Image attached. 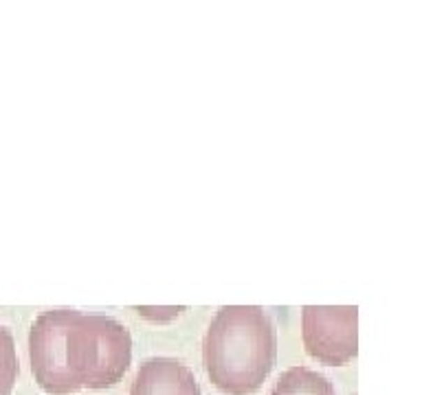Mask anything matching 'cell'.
<instances>
[{
	"mask_svg": "<svg viewBox=\"0 0 422 395\" xmlns=\"http://www.w3.org/2000/svg\"><path fill=\"white\" fill-rule=\"evenodd\" d=\"M29 358L36 382L49 395L110 389L132 362V336L110 316L49 310L29 331Z\"/></svg>",
	"mask_w": 422,
	"mask_h": 395,
	"instance_id": "cell-1",
	"label": "cell"
},
{
	"mask_svg": "<svg viewBox=\"0 0 422 395\" xmlns=\"http://www.w3.org/2000/svg\"><path fill=\"white\" fill-rule=\"evenodd\" d=\"M277 358V334L258 306H224L203 341L209 380L227 395L258 391Z\"/></svg>",
	"mask_w": 422,
	"mask_h": 395,
	"instance_id": "cell-2",
	"label": "cell"
},
{
	"mask_svg": "<svg viewBox=\"0 0 422 395\" xmlns=\"http://www.w3.org/2000/svg\"><path fill=\"white\" fill-rule=\"evenodd\" d=\"M356 306H306L301 310V336L306 352L323 364L350 362L358 354Z\"/></svg>",
	"mask_w": 422,
	"mask_h": 395,
	"instance_id": "cell-3",
	"label": "cell"
},
{
	"mask_svg": "<svg viewBox=\"0 0 422 395\" xmlns=\"http://www.w3.org/2000/svg\"><path fill=\"white\" fill-rule=\"evenodd\" d=\"M130 395H201V389L183 362L174 358H150L134 375Z\"/></svg>",
	"mask_w": 422,
	"mask_h": 395,
	"instance_id": "cell-4",
	"label": "cell"
},
{
	"mask_svg": "<svg viewBox=\"0 0 422 395\" xmlns=\"http://www.w3.org/2000/svg\"><path fill=\"white\" fill-rule=\"evenodd\" d=\"M270 395H335V387L326 375L312 369L291 367L277 378Z\"/></svg>",
	"mask_w": 422,
	"mask_h": 395,
	"instance_id": "cell-5",
	"label": "cell"
},
{
	"mask_svg": "<svg viewBox=\"0 0 422 395\" xmlns=\"http://www.w3.org/2000/svg\"><path fill=\"white\" fill-rule=\"evenodd\" d=\"M18 380L16 343L7 327L0 325V395H11Z\"/></svg>",
	"mask_w": 422,
	"mask_h": 395,
	"instance_id": "cell-6",
	"label": "cell"
}]
</instances>
